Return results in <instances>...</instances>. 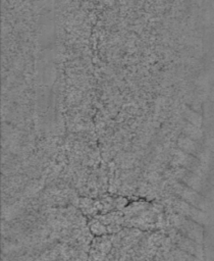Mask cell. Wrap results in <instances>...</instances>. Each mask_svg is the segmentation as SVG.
Returning <instances> with one entry per match:
<instances>
[{"label": "cell", "instance_id": "9", "mask_svg": "<svg viewBox=\"0 0 214 261\" xmlns=\"http://www.w3.org/2000/svg\"><path fill=\"white\" fill-rule=\"evenodd\" d=\"M112 242L106 237H98L93 241L91 253L99 254L98 258H104V256L110 251Z\"/></svg>", "mask_w": 214, "mask_h": 261}, {"label": "cell", "instance_id": "5", "mask_svg": "<svg viewBox=\"0 0 214 261\" xmlns=\"http://www.w3.org/2000/svg\"><path fill=\"white\" fill-rule=\"evenodd\" d=\"M168 236L172 240V243H174L176 245V247H178L182 251L195 256L197 259H203L204 258L203 257L204 251H203L202 244H200V243L181 234L174 227L171 228Z\"/></svg>", "mask_w": 214, "mask_h": 261}, {"label": "cell", "instance_id": "8", "mask_svg": "<svg viewBox=\"0 0 214 261\" xmlns=\"http://www.w3.org/2000/svg\"><path fill=\"white\" fill-rule=\"evenodd\" d=\"M97 218L107 226L108 232H112V233H116L117 231L121 230L125 222V216L123 212H120V211L109 212V213L106 212V214L98 216Z\"/></svg>", "mask_w": 214, "mask_h": 261}, {"label": "cell", "instance_id": "11", "mask_svg": "<svg viewBox=\"0 0 214 261\" xmlns=\"http://www.w3.org/2000/svg\"><path fill=\"white\" fill-rule=\"evenodd\" d=\"M182 130H183V135H185L186 137H189L193 140L200 141L203 138V133H202L201 128L197 125H194V124L188 122V121L184 123Z\"/></svg>", "mask_w": 214, "mask_h": 261}, {"label": "cell", "instance_id": "1", "mask_svg": "<svg viewBox=\"0 0 214 261\" xmlns=\"http://www.w3.org/2000/svg\"><path fill=\"white\" fill-rule=\"evenodd\" d=\"M168 223L176 228L181 234L202 244L203 243V237H204V229L202 224L198 223L197 221L188 218L179 213L169 211L166 215Z\"/></svg>", "mask_w": 214, "mask_h": 261}, {"label": "cell", "instance_id": "7", "mask_svg": "<svg viewBox=\"0 0 214 261\" xmlns=\"http://www.w3.org/2000/svg\"><path fill=\"white\" fill-rule=\"evenodd\" d=\"M177 146L180 150L196 156L198 159H200L202 162L206 163V161L208 160V152L206 151V149H203L200 144L198 143V141L193 140L189 137H186L185 135H181L178 140H177Z\"/></svg>", "mask_w": 214, "mask_h": 261}, {"label": "cell", "instance_id": "3", "mask_svg": "<svg viewBox=\"0 0 214 261\" xmlns=\"http://www.w3.org/2000/svg\"><path fill=\"white\" fill-rule=\"evenodd\" d=\"M169 190L173 195L181 198L185 202L194 205L199 209H202L204 211H208L210 209L209 201L205 197H203L201 193L188 187L186 185L177 179H173V181H170Z\"/></svg>", "mask_w": 214, "mask_h": 261}, {"label": "cell", "instance_id": "13", "mask_svg": "<svg viewBox=\"0 0 214 261\" xmlns=\"http://www.w3.org/2000/svg\"><path fill=\"white\" fill-rule=\"evenodd\" d=\"M183 113H184V117H185L188 122L201 127V125H202V116L200 114H198L196 111H194L190 108H185Z\"/></svg>", "mask_w": 214, "mask_h": 261}, {"label": "cell", "instance_id": "10", "mask_svg": "<svg viewBox=\"0 0 214 261\" xmlns=\"http://www.w3.org/2000/svg\"><path fill=\"white\" fill-rule=\"evenodd\" d=\"M149 207H150V205L145 202H136V203H132V204L124 207L123 214L125 217H132V216L140 214L141 212H143L144 210H146Z\"/></svg>", "mask_w": 214, "mask_h": 261}, {"label": "cell", "instance_id": "2", "mask_svg": "<svg viewBox=\"0 0 214 261\" xmlns=\"http://www.w3.org/2000/svg\"><path fill=\"white\" fill-rule=\"evenodd\" d=\"M166 205L168 206L170 211L179 213L188 218H191L195 221H197L198 223L204 225V224H208L209 223V216L206 213V211L199 209L197 207H195L194 205L185 202L184 200H182L181 198L177 197V196H170L169 199H167L165 201Z\"/></svg>", "mask_w": 214, "mask_h": 261}, {"label": "cell", "instance_id": "4", "mask_svg": "<svg viewBox=\"0 0 214 261\" xmlns=\"http://www.w3.org/2000/svg\"><path fill=\"white\" fill-rule=\"evenodd\" d=\"M172 164L173 166H180L191 170L202 177L206 176V166L204 162H202L196 156L191 155L180 149L173 151Z\"/></svg>", "mask_w": 214, "mask_h": 261}, {"label": "cell", "instance_id": "12", "mask_svg": "<svg viewBox=\"0 0 214 261\" xmlns=\"http://www.w3.org/2000/svg\"><path fill=\"white\" fill-rule=\"evenodd\" d=\"M89 227H90L92 233H94L95 236H98V237L105 236V234L108 233L107 226H106L101 220H99L98 218H97V219H93V220L90 222Z\"/></svg>", "mask_w": 214, "mask_h": 261}, {"label": "cell", "instance_id": "6", "mask_svg": "<svg viewBox=\"0 0 214 261\" xmlns=\"http://www.w3.org/2000/svg\"><path fill=\"white\" fill-rule=\"evenodd\" d=\"M171 175L173 178L183 182L184 185L196 190L199 193L205 192L206 182L204 181V177L198 175L191 170H188L180 166H174L171 171Z\"/></svg>", "mask_w": 214, "mask_h": 261}]
</instances>
